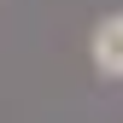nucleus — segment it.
Masks as SVG:
<instances>
[{
	"label": "nucleus",
	"mask_w": 123,
	"mask_h": 123,
	"mask_svg": "<svg viewBox=\"0 0 123 123\" xmlns=\"http://www.w3.org/2000/svg\"><path fill=\"white\" fill-rule=\"evenodd\" d=\"M88 53H94L100 76H123V12H111V18H100L94 41H88Z\"/></svg>",
	"instance_id": "f257e3e1"
}]
</instances>
